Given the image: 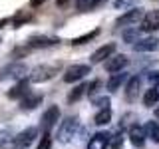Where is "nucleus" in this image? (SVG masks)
<instances>
[{
    "label": "nucleus",
    "mask_w": 159,
    "mask_h": 149,
    "mask_svg": "<svg viewBox=\"0 0 159 149\" xmlns=\"http://www.w3.org/2000/svg\"><path fill=\"white\" fill-rule=\"evenodd\" d=\"M60 64H42V66H36L32 70V74H28L30 82L34 84H42V82H48V79H52L56 74L60 72Z\"/></svg>",
    "instance_id": "1"
},
{
    "label": "nucleus",
    "mask_w": 159,
    "mask_h": 149,
    "mask_svg": "<svg viewBox=\"0 0 159 149\" xmlns=\"http://www.w3.org/2000/svg\"><path fill=\"white\" fill-rule=\"evenodd\" d=\"M109 133L107 131H99L96 133L92 139H89V143H88V149H107L109 145Z\"/></svg>",
    "instance_id": "14"
},
{
    "label": "nucleus",
    "mask_w": 159,
    "mask_h": 149,
    "mask_svg": "<svg viewBox=\"0 0 159 149\" xmlns=\"http://www.w3.org/2000/svg\"><path fill=\"white\" fill-rule=\"evenodd\" d=\"M30 18H32L30 14H16V16H14V24H16V26H20L22 22H26V20H30Z\"/></svg>",
    "instance_id": "32"
},
{
    "label": "nucleus",
    "mask_w": 159,
    "mask_h": 149,
    "mask_svg": "<svg viewBox=\"0 0 159 149\" xmlns=\"http://www.w3.org/2000/svg\"><path fill=\"white\" fill-rule=\"evenodd\" d=\"M139 88H141V78L133 76L127 79V86H125V99L127 102H135L139 96Z\"/></svg>",
    "instance_id": "11"
},
{
    "label": "nucleus",
    "mask_w": 159,
    "mask_h": 149,
    "mask_svg": "<svg viewBox=\"0 0 159 149\" xmlns=\"http://www.w3.org/2000/svg\"><path fill=\"white\" fill-rule=\"evenodd\" d=\"M93 121H96L98 125H107V123L111 121V109H109V107H102V109L96 113Z\"/></svg>",
    "instance_id": "20"
},
{
    "label": "nucleus",
    "mask_w": 159,
    "mask_h": 149,
    "mask_svg": "<svg viewBox=\"0 0 159 149\" xmlns=\"http://www.w3.org/2000/svg\"><path fill=\"white\" fill-rule=\"evenodd\" d=\"M159 30V10H149L141 18V32H155Z\"/></svg>",
    "instance_id": "7"
},
{
    "label": "nucleus",
    "mask_w": 159,
    "mask_h": 149,
    "mask_svg": "<svg viewBox=\"0 0 159 149\" xmlns=\"http://www.w3.org/2000/svg\"><path fill=\"white\" fill-rule=\"evenodd\" d=\"M68 2H70V0H56L58 6H68Z\"/></svg>",
    "instance_id": "35"
},
{
    "label": "nucleus",
    "mask_w": 159,
    "mask_h": 149,
    "mask_svg": "<svg viewBox=\"0 0 159 149\" xmlns=\"http://www.w3.org/2000/svg\"><path fill=\"white\" fill-rule=\"evenodd\" d=\"M26 93H30L26 79H20V82H18L12 89H8V97H12V99H22Z\"/></svg>",
    "instance_id": "17"
},
{
    "label": "nucleus",
    "mask_w": 159,
    "mask_h": 149,
    "mask_svg": "<svg viewBox=\"0 0 159 149\" xmlns=\"http://www.w3.org/2000/svg\"><path fill=\"white\" fill-rule=\"evenodd\" d=\"M125 79H127V74H123V72H116L111 78L107 79V89H109V92H116V89H119V86H121Z\"/></svg>",
    "instance_id": "19"
},
{
    "label": "nucleus",
    "mask_w": 159,
    "mask_h": 149,
    "mask_svg": "<svg viewBox=\"0 0 159 149\" xmlns=\"http://www.w3.org/2000/svg\"><path fill=\"white\" fill-rule=\"evenodd\" d=\"M40 103H42V96H40V93H26V96L20 99V107H22L24 111L36 109Z\"/></svg>",
    "instance_id": "16"
},
{
    "label": "nucleus",
    "mask_w": 159,
    "mask_h": 149,
    "mask_svg": "<svg viewBox=\"0 0 159 149\" xmlns=\"http://www.w3.org/2000/svg\"><path fill=\"white\" fill-rule=\"evenodd\" d=\"M26 74H28L26 64L14 62V64H10V66H6V68L0 70V82H2V79H10V78H18V79H22L24 76H26Z\"/></svg>",
    "instance_id": "5"
},
{
    "label": "nucleus",
    "mask_w": 159,
    "mask_h": 149,
    "mask_svg": "<svg viewBox=\"0 0 159 149\" xmlns=\"http://www.w3.org/2000/svg\"><path fill=\"white\" fill-rule=\"evenodd\" d=\"M98 107H109V97H93L92 99Z\"/></svg>",
    "instance_id": "30"
},
{
    "label": "nucleus",
    "mask_w": 159,
    "mask_h": 149,
    "mask_svg": "<svg viewBox=\"0 0 159 149\" xmlns=\"http://www.w3.org/2000/svg\"><path fill=\"white\" fill-rule=\"evenodd\" d=\"M98 34H99V30L96 28V30H92V32L84 34V36H80V38H74V40H72V44H74V46H82V44H88L89 40H93V38L98 36Z\"/></svg>",
    "instance_id": "24"
},
{
    "label": "nucleus",
    "mask_w": 159,
    "mask_h": 149,
    "mask_svg": "<svg viewBox=\"0 0 159 149\" xmlns=\"http://www.w3.org/2000/svg\"><path fill=\"white\" fill-rule=\"evenodd\" d=\"M155 115H157V119H159V107H157V109H155Z\"/></svg>",
    "instance_id": "36"
},
{
    "label": "nucleus",
    "mask_w": 159,
    "mask_h": 149,
    "mask_svg": "<svg viewBox=\"0 0 159 149\" xmlns=\"http://www.w3.org/2000/svg\"><path fill=\"white\" fill-rule=\"evenodd\" d=\"M50 147H52V135L46 131L42 135V139H40V143H38V149H50Z\"/></svg>",
    "instance_id": "28"
},
{
    "label": "nucleus",
    "mask_w": 159,
    "mask_h": 149,
    "mask_svg": "<svg viewBox=\"0 0 159 149\" xmlns=\"http://www.w3.org/2000/svg\"><path fill=\"white\" fill-rule=\"evenodd\" d=\"M145 133H147V137H151L155 143H159V121H147L145 123Z\"/></svg>",
    "instance_id": "23"
},
{
    "label": "nucleus",
    "mask_w": 159,
    "mask_h": 149,
    "mask_svg": "<svg viewBox=\"0 0 159 149\" xmlns=\"http://www.w3.org/2000/svg\"><path fill=\"white\" fill-rule=\"evenodd\" d=\"M99 2H103V0H99Z\"/></svg>",
    "instance_id": "37"
},
{
    "label": "nucleus",
    "mask_w": 159,
    "mask_h": 149,
    "mask_svg": "<svg viewBox=\"0 0 159 149\" xmlns=\"http://www.w3.org/2000/svg\"><path fill=\"white\" fill-rule=\"evenodd\" d=\"M88 86H89V84H86V82H84V84H80V86H76V88L72 89V92H70V96H68V102H70V103L78 102V99L82 97L84 93H88Z\"/></svg>",
    "instance_id": "21"
},
{
    "label": "nucleus",
    "mask_w": 159,
    "mask_h": 149,
    "mask_svg": "<svg viewBox=\"0 0 159 149\" xmlns=\"http://www.w3.org/2000/svg\"><path fill=\"white\" fill-rule=\"evenodd\" d=\"M127 56H123V54H113V56H109L107 58V62H106V70L107 72H111V74H116V72H121L123 68L127 66Z\"/></svg>",
    "instance_id": "9"
},
{
    "label": "nucleus",
    "mask_w": 159,
    "mask_h": 149,
    "mask_svg": "<svg viewBox=\"0 0 159 149\" xmlns=\"http://www.w3.org/2000/svg\"><path fill=\"white\" fill-rule=\"evenodd\" d=\"M36 137H38V127H26L18 135H14V149H26L36 141Z\"/></svg>",
    "instance_id": "4"
},
{
    "label": "nucleus",
    "mask_w": 159,
    "mask_h": 149,
    "mask_svg": "<svg viewBox=\"0 0 159 149\" xmlns=\"http://www.w3.org/2000/svg\"><path fill=\"white\" fill-rule=\"evenodd\" d=\"M89 72H92V68L88 64H74L64 72V82L72 84V82H78V79H84Z\"/></svg>",
    "instance_id": "3"
},
{
    "label": "nucleus",
    "mask_w": 159,
    "mask_h": 149,
    "mask_svg": "<svg viewBox=\"0 0 159 149\" xmlns=\"http://www.w3.org/2000/svg\"><path fill=\"white\" fill-rule=\"evenodd\" d=\"M145 137H147L145 127L137 125V123L129 127V141H131L135 147H143V145H145Z\"/></svg>",
    "instance_id": "10"
},
{
    "label": "nucleus",
    "mask_w": 159,
    "mask_h": 149,
    "mask_svg": "<svg viewBox=\"0 0 159 149\" xmlns=\"http://www.w3.org/2000/svg\"><path fill=\"white\" fill-rule=\"evenodd\" d=\"M159 48V38L151 36V38H143V40H137L133 44V50L135 52H153V50Z\"/></svg>",
    "instance_id": "13"
},
{
    "label": "nucleus",
    "mask_w": 159,
    "mask_h": 149,
    "mask_svg": "<svg viewBox=\"0 0 159 149\" xmlns=\"http://www.w3.org/2000/svg\"><path fill=\"white\" fill-rule=\"evenodd\" d=\"M78 125H80V121H78V117H76V115L68 117L66 121L60 125V129H58V135H56V137H58V141H60V143H68L70 139L76 135Z\"/></svg>",
    "instance_id": "2"
},
{
    "label": "nucleus",
    "mask_w": 159,
    "mask_h": 149,
    "mask_svg": "<svg viewBox=\"0 0 159 149\" xmlns=\"http://www.w3.org/2000/svg\"><path fill=\"white\" fill-rule=\"evenodd\" d=\"M133 2H135V0H116V8H125Z\"/></svg>",
    "instance_id": "33"
},
{
    "label": "nucleus",
    "mask_w": 159,
    "mask_h": 149,
    "mask_svg": "<svg viewBox=\"0 0 159 149\" xmlns=\"http://www.w3.org/2000/svg\"><path fill=\"white\" fill-rule=\"evenodd\" d=\"M98 4H99V0H76V6H78V10H82V12L96 8Z\"/></svg>",
    "instance_id": "25"
},
{
    "label": "nucleus",
    "mask_w": 159,
    "mask_h": 149,
    "mask_svg": "<svg viewBox=\"0 0 159 149\" xmlns=\"http://www.w3.org/2000/svg\"><path fill=\"white\" fill-rule=\"evenodd\" d=\"M99 88H102V82H99V79H93V82L88 86V96L93 99V97H96V93H98V89H99Z\"/></svg>",
    "instance_id": "29"
},
{
    "label": "nucleus",
    "mask_w": 159,
    "mask_h": 149,
    "mask_svg": "<svg viewBox=\"0 0 159 149\" xmlns=\"http://www.w3.org/2000/svg\"><path fill=\"white\" fill-rule=\"evenodd\" d=\"M123 40H125V42H129V44H135L137 40H139V30H125V32H123Z\"/></svg>",
    "instance_id": "27"
},
{
    "label": "nucleus",
    "mask_w": 159,
    "mask_h": 149,
    "mask_svg": "<svg viewBox=\"0 0 159 149\" xmlns=\"http://www.w3.org/2000/svg\"><path fill=\"white\" fill-rule=\"evenodd\" d=\"M116 54V44H103V46H99L96 52L92 54V64H98L102 62V60H107L109 56H113Z\"/></svg>",
    "instance_id": "12"
},
{
    "label": "nucleus",
    "mask_w": 159,
    "mask_h": 149,
    "mask_svg": "<svg viewBox=\"0 0 159 149\" xmlns=\"http://www.w3.org/2000/svg\"><path fill=\"white\" fill-rule=\"evenodd\" d=\"M0 149H14V135L8 129L0 131Z\"/></svg>",
    "instance_id": "22"
},
{
    "label": "nucleus",
    "mask_w": 159,
    "mask_h": 149,
    "mask_svg": "<svg viewBox=\"0 0 159 149\" xmlns=\"http://www.w3.org/2000/svg\"><path fill=\"white\" fill-rule=\"evenodd\" d=\"M147 79L151 86H159V72H147Z\"/></svg>",
    "instance_id": "31"
},
{
    "label": "nucleus",
    "mask_w": 159,
    "mask_h": 149,
    "mask_svg": "<svg viewBox=\"0 0 159 149\" xmlns=\"http://www.w3.org/2000/svg\"><path fill=\"white\" fill-rule=\"evenodd\" d=\"M58 119H60V107L58 106H52V107H48L46 111H44V115H42V119H40V125H42V129L44 131H48L52 125H56L58 123Z\"/></svg>",
    "instance_id": "8"
},
{
    "label": "nucleus",
    "mask_w": 159,
    "mask_h": 149,
    "mask_svg": "<svg viewBox=\"0 0 159 149\" xmlns=\"http://www.w3.org/2000/svg\"><path fill=\"white\" fill-rule=\"evenodd\" d=\"M60 40L54 36H34L28 40V48H50L54 44H58Z\"/></svg>",
    "instance_id": "15"
},
{
    "label": "nucleus",
    "mask_w": 159,
    "mask_h": 149,
    "mask_svg": "<svg viewBox=\"0 0 159 149\" xmlns=\"http://www.w3.org/2000/svg\"><path fill=\"white\" fill-rule=\"evenodd\" d=\"M141 18H143V10L141 8H131L116 20V26H131V24H137Z\"/></svg>",
    "instance_id": "6"
},
{
    "label": "nucleus",
    "mask_w": 159,
    "mask_h": 149,
    "mask_svg": "<svg viewBox=\"0 0 159 149\" xmlns=\"http://www.w3.org/2000/svg\"><path fill=\"white\" fill-rule=\"evenodd\" d=\"M109 147L111 149H121L123 147V133L121 131L113 133V135L109 137Z\"/></svg>",
    "instance_id": "26"
},
{
    "label": "nucleus",
    "mask_w": 159,
    "mask_h": 149,
    "mask_svg": "<svg viewBox=\"0 0 159 149\" xmlns=\"http://www.w3.org/2000/svg\"><path fill=\"white\" fill-rule=\"evenodd\" d=\"M157 102H159V86H151L143 96V103H145V107H153Z\"/></svg>",
    "instance_id": "18"
},
{
    "label": "nucleus",
    "mask_w": 159,
    "mask_h": 149,
    "mask_svg": "<svg viewBox=\"0 0 159 149\" xmlns=\"http://www.w3.org/2000/svg\"><path fill=\"white\" fill-rule=\"evenodd\" d=\"M44 2H46V0H30V6L36 8V6H40V4H44Z\"/></svg>",
    "instance_id": "34"
}]
</instances>
